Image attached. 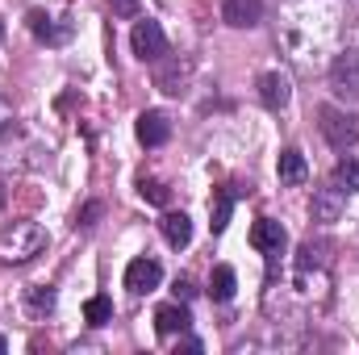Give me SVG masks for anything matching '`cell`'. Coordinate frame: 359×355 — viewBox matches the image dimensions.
<instances>
[{
  "label": "cell",
  "instance_id": "ba28073f",
  "mask_svg": "<svg viewBox=\"0 0 359 355\" xmlns=\"http://www.w3.org/2000/svg\"><path fill=\"white\" fill-rule=\"evenodd\" d=\"M159 280H163V267L155 264V260H147V255L130 260V267H126V288L138 293V297H142V293H155Z\"/></svg>",
  "mask_w": 359,
  "mask_h": 355
},
{
  "label": "cell",
  "instance_id": "ffe728a7",
  "mask_svg": "<svg viewBox=\"0 0 359 355\" xmlns=\"http://www.w3.org/2000/svg\"><path fill=\"white\" fill-rule=\"evenodd\" d=\"M84 322H88V326H109V322H113V301H109V297H88Z\"/></svg>",
  "mask_w": 359,
  "mask_h": 355
},
{
  "label": "cell",
  "instance_id": "603a6c76",
  "mask_svg": "<svg viewBox=\"0 0 359 355\" xmlns=\"http://www.w3.org/2000/svg\"><path fill=\"white\" fill-rule=\"evenodd\" d=\"M109 8H113L117 17H138L142 4H138V0H109Z\"/></svg>",
  "mask_w": 359,
  "mask_h": 355
},
{
  "label": "cell",
  "instance_id": "2e32d148",
  "mask_svg": "<svg viewBox=\"0 0 359 355\" xmlns=\"http://www.w3.org/2000/svg\"><path fill=\"white\" fill-rule=\"evenodd\" d=\"M159 234H163L172 247H188V243H192V217H188V213H163V217H159Z\"/></svg>",
  "mask_w": 359,
  "mask_h": 355
},
{
  "label": "cell",
  "instance_id": "8fae6325",
  "mask_svg": "<svg viewBox=\"0 0 359 355\" xmlns=\"http://www.w3.org/2000/svg\"><path fill=\"white\" fill-rule=\"evenodd\" d=\"M238 196H243V188H238V184H226V188H217V192H213V205H209V226H213V234H222V230L230 226V213H234Z\"/></svg>",
  "mask_w": 359,
  "mask_h": 355
},
{
  "label": "cell",
  "instance_id": "7a4b0ae2",
  "mask_svg": "<svg viewBox=\"0 0 359 355\" xmlns=\"http://www.w3.org/2000/svg\"><path fill=\"white\" fill-rule=\"evenodd\" d=\"M318 130H322V138L334 151H351L359 142V117L347 113V109H339V105H322L318 109Z\"/></svg>",
  "mask_w": 359,
  "mask_h": 355
},
{
  "label": "cell",
  "instance_id": "4316f807",
  "mask_svg": "<svg viewBox=\"0 0 359 355\" xmlns=\"http://www.w3.org/2000/svg\"><path fill=\"white\" fill-rule=\"evenodd\" d=\"M4 351H8V343H4V335H0V355H4Z\"/></svg>",
  "mask_w": 359,
  "mask_h": 355
},
{
  "label": "cell",
  "instance_id": "3957f363",
  "mask_svg": "<svg viewBox=\"0 0 359 355\" xmlns=\"http://www.w3.org/2000/svg\"><path fill=\"white\" fill-rule=\"evenodd\" d=\"M188 80H192V59H184V55H163V59H155V88L159 92L180 96V92L188 88Z\"/></svg>",
  "mask_w": 359,
  "mask_h": 355
},
{
  "label": "cell",
  "instance_id": "e0dca14e",
  "mask_svg": "<svg viewBox=\"0 0 359 355\" xmlns=\"http://www.w3.org/2000/svg\"><path fill=\"white\" fill-rule=\"evenodd\" d=\"M234 288H238L234 267L217 264V267H213V276H209V297H213V301H230V297H234Z\"/></svg>",
  "mask_w": 359,
  "mask_h": 355
},
{
  "label": "cell",
  "instance_id": "6da1fadb",
  "mask_svg": "<svg viewBox=\"0 0 359 355\" xmlns=\"http://www.w3.org/2000/svg\"><path fill=\"white\" fill-rule=\"evenodd\" d=\"M46 243H50V234L38 226V222H29V217H21V222H8L4 230H0V264H29V260H38L42 251H46Z\"/></svg>",
  "mask_w": 359,
  "mask_h": 355
},
{
  "label": "cell",
  "instance_id": "277c9868",
  "mask_svg": "<svg viewBox=\"0 0 359 355\" xmlns=\"http://www.w3.org/2000/svg\"><path fill=\"white\" fill-rule=\"evenodd\" d=\"M330 88L343 100H359V46H347L334 63H330Z\"/></svg>",
  "mask_w": 359,
  "mask_h": 355
},
{
  "label": "cell",
  "instance_id": "52a82bcc",
  "mask_svg": "<svg viewBox=\"0 0 359 355\" xmlns=\"http://www.w3.org/2000/svg\"><path fill=\"white\" fill-rule=\"evenodd\" d=\"M343 209H347V192H339L334 184L313 188V201H309V217L313 222H339Z\"/></svg>",
  "mask_w": 359,
  "mask_h": 355
},
{
  "label": "cell",
  "instance_id": "8992f818",
  "mask_svg": "<svg viewBox=\"0 0 359 355\" xmlns=\"http://www.w3.org/2000/svg\"><path fill=\"white\" fill-rule=\"evenodd\" d=\"M251 247H255L259 255L276 260V255L288 247V234H284V226H280V222H271V217H259V222L251 226Z\"/></svg>",
  "mask_w": 359,
  "mask_h": 355
},
{
  "label": "cell",
  "instance_id": "9c48e42d",
  "mask_svg": "<svg viewBox=\"0 0 359 355\" xmlns=\"http://www.w3.org/2000/svg\"><path fill=\"white\" fill-rule=\"evenodd\" d=\"M222 21L234 29H251L264 21V0H222Z\"/></svg>",
  "mask_w": 359,
  "mask_h": 355
},
{
  "label": "cell",
  "instance_id": "7402d4cb",
  "mask_svg": "<svg viewBox=\"0 0 359 355\" xmlns=\"http://www.w3.org/2000/svg\"><path fill=\"white\" fill-rule=\"evenodd\" d=\"M100 213H104V205H100V201H92V205H84V209H80L76 226H84V230H88V226H96V217H100Z\"/></svg>",
  "mask_w": 359,
  "mask_h": 355
},
{
  "label": "cell",
  "instance_id": "d6986e66",
  "mask_svg": "<svg viewBox=\"0 0 359 355\" xmlns=\"http://www.w3.org/2000/svg\"><path fill=\"white\" fill-rule=\"evenodd\" d=\"M29 29H34V38H38V42H63V38H67V29H55V25H50V17H46L42 8H34V13H29Z\"/></svg>",
  "mask_w": 359,
  "mask_h": 355
},
{
  "label": "cell",
  "instance_id": "44dd1931",
  "mask_svg": "<svg viewBox=\"0 0 359 355\" xmlns=\"http://www.w3.org/2000/svg\"><path fill=\"white\" fill-rule=\"evenodd\" d=\"M138 192H142V201H151V205H168V201H172L168 184H159V180H138Z\"/></svg>",
  "mask_w": 359,
  "mask_h": 355
},
{
  "label": "cell",
  "instance_id": "9a60e30c",
  "mask_svg": "<svg viewBox=\"0 0 359 355\" xmlns=\"http://www.w3.org/2000/svg\"><path fill=\"white\" fill-rule=\"evenodd\" d=\"M55 301H59L55 284H29V288H25V314H29V318L55 314Z\"/></svg>",
  "mask_w": 359,
  "mask_h": 355
},
{
  "label": "cell",
  "instance_id": "30bf717a",
  "mask_svg": "<svg viewBox=\"0 0 359 355\" xmlns=\"http://www.w3.org/2000/svg\"><path fill=\"white\" fill-rule=\"evenodd\" d=\"M134 130H138V142H142V147H163V142L172 138V121H168V113H159V109H147Z\"/></svg>",
  "mask_w": 359,
  "mask_h": 355
},
{
  "label": "cell",
  "instance_id": "ac0fdd59",
  "mask_svg": "<svg viewBox=\"0 0 359 355\" xmlns=\"http://www.w3.org/2000/svg\"><path fill=\"white\" fill-rule=\"evenodd\" d=\"M330 184L339 188V192H359V159H343L339 168H334V176H330Z\"/></svg>",
  "mask_w": 359,
  "mask_h": 355
},
{
  "label": "cell",
  "instance_id": "4fadbf2b",
  "mask_svg": "<svg viewBox=\"0 0 359 355\" xmlns=\"http://www.w3.org/2000/svg\"><path fill=\"white\" fill-rule=\"evenodd\" d=\"M192 326V314H188V305H159L155 309V330L163 335V339H172V335H184Z\"/></svg>",
  "mask_w": 359,
  "mask_h": 355
},
{
  "label": "cell",
  "instance_id": "7c38bea8",
  "mask_svg": "<svg viewBox=\"0 0 359 355\" xmlns=\"http://www.w3.org/2000/svg\"><path fill=\"white\" fill-rule=\"evenodd\" d=\"M288 96H292V88H288V76L284 72H264L259 76V100H264V109H284L288 105Z\"/></svg>",
  "mask_w": 359,
  "mask_h": 355
},
{
  "label": "cell",
  "instance_id": "484cf974",
  "mask_svg": "<svg viewBox=\"0 0 359 355\" xmlns=\"http://www.w3.org/2000/svg\"><path fill=\"white\" fill-rule=\"evenodd\" d=\"M176 297H184V301L192 297V284H188V280H180V284H176Z\"/></svg>",
  "mask_w": 359,
  "mask_h": 355
},
{
  "label": "cell",
  "instance_id": "5b68a950",
  "mask_svg": "<svg viewBox=\"0 0 359 355\" xmlns=\"http://www.w3.org/2000/svg\"><path fill=\"white\" fill-rule=\"evenodd\" d=\"M130 46H134V55L142 59V63H155V59H163L168 55V34L159 29V21H138L134 25V34H130Z\"/></svg>",
  "mask_w": 359,
  "mask_h": 355
},
{
  "label": "cell",
  "instance_id": "d4e9b609",
  "mask_svg": "<svg viewBox=\"0 0 359 355\" xmlns=\"http://www.w3.org/2000/svg\"><path fill=\"white\" fill-rule=\"evenodd\" d=\"M176 351H201V339H188V330H184L180 343H176Z\"/></svg>",
  "mask_w": 359,
  "mask_h": 355
},
{
  "label": "cell",
  "instance_id": "5bb4252c",
  "mask_svg": "<svg viewBox=\"0 0 359 355\" xmlns=\"http://www.w3.org/2000/svg\"><path fill=\"white\" fill-rule=\"evenodd\" d=\"M276 172H280V184H305V180H309V163H305V155H301L297 147H284Z\"/></svg>",
  "mask_w": 359,
  "mask_h": 355
},
{
  "label": "cell",
  "instance_id": "cb8c5ba5",
  "mask_svg": "<svg viewBox=\"0 0 359 355\" xmlns=\"http://www.w3.org/2000/svg\"><path fill=\"white\" fill-rule=\"evenodd\" d=\"M13 121H17V113H13V105L8 100H0V138L13 130Z\"/></svg>",
  "mask_w": 359,
  "mask_h": 355
}]
</instances>
